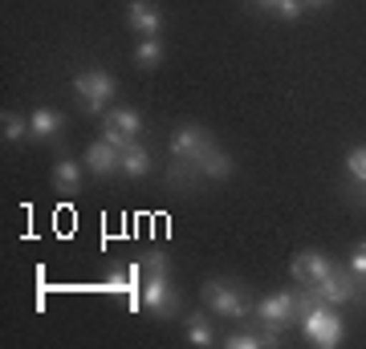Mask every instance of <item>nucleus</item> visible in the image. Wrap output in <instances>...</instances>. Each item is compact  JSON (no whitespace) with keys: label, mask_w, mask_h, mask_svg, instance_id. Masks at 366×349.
Returning a JSON list of instances; mask_svg holds the SVG:
<instances>
[{"label":"nucleus","mask_w":366,"mask_h":349,"mask_svg":"<svg viewBox=\"0 0 366 349\" xmlns=\"http://www.w3.org/2000/svg\"><path fill=\"white\" fill-rule=\"evenodd\" d=\"M297 325H301V333L322 349L342 345V337H346V321L338 317V305H326L317 293H301V321Z\"/></svg>","instance_id":"obj_1"},{"label":"nucleus","mask_w":366,"mask_h":349,"mask_svg":"<svg viewBox=\"0 0 366 349\" xmlns=\"http://www.w3.org/2000/svg\"><path fill=\"white\" fill-rule=\"evenodd\" d=\"M114 90H118V81L106 69H81L78 78H74V93L81 98V110L86 114H106Z\"/></svg>","instance_id":"obj_2"},{"label":"nucleus","mask_w":366,"mask_h":349,"mask_svg":"<svg viewBox=\"0 0 366 349\" xmlns=\"http://www.w3.org/2000/svg\"><path fill=\"white\" fill-rule=\"evenodd\" d=\"M139 305L151 317H163V321L179 313V293L171 285V272H143V297H139Z\"/></svg>","instance_id":"obj_3"},{"label":"nucleus","mask_w":366,"mask_h":349,"mask_svg":"<svg viewBox=\"0 0 366 349\" xmlns=\"http://www.w3.org/2000/svg\"><path fill=\"white\" fill-rule=\"evenodd\" d=\"M252 313H257L261 325H273V329L297 325L301 321V293L297 288H281V293H273V297H264Z\"/></svg>","instance_id":"obj_4"},{"label":"nucleus","mask_w":366,"mask_h":349,"mask_svg":"<svg viewBox=\"0 0 366 349\" xmlns=\"http://www.w3.org/2000/svg\"><path fill=\"white\" fill-rule=\"evenodd\" d=\"M204 300H208L220 317H228V321H244V317L252 313L249 297H244L236 285H228V280H208V285H204Z\"/></svg>","instance_id":"obj_5"},{"label":"nucleus","mask_w":366,"mask_h":349,"mask_svg":"<svg viewBox=\"0 0 366 349\" xmlns=\"http://www.w3.org/2000/svg\"><path fill=\"white\" fill-rule=\"evenodd\" d=\"M212 146V134L204 126H196V122H183L179 130H175V138H171V158H179V163H192L196 167V158L204 155Z\"/></svg>","instance_id":"obj_6"},{"label":"nucleus","mask_w":366,"mask_h":349,"mask_svg":"<svg viewBox=\"0 0 366 349\" xmlns=\"http://www.w3.org/2000/svg\"><path fill=\"white\" fill-rule=\"evenodd\" d=\"M289 272H293V280H297V285L314 288L317 280H326L330 272H334V260H330L326 252H317V248H305V252H297V256H293Z\"/></svg>","instance_id":"obj_7"},{"label":"nucleus","mask_w":366,"mask_h":349,"mask_svg":"<svg viewBox=\"0 0 366 349\" xmlns=\"http://www.w3.org/2000/svg\"><path fill=\"white\" fill-rule=\"evenodd\" d=\"M314 293L326 300V305H350V300L358 297V276H354L350 268H334L326 280L314 285Z\"/></svg>","instance_id":"obj_8"},{"label":"nucleus","mask_w":366,"mask_h":349,"mask_svg":"<svg viewBox=\"0 0 366 349\" xmlns=\"http://www.w3.org/2000/svg\"><path fill=\"white\" fill-rule=\"evenodd\" d=\"M127 21L139 37H159V29H163V13H159L151 0H131L127 4Z\"/></svg>","instance_id":"obj_9"},{"label":"nucleus","mask_w":366,"mask_h":349,"mask_svg":"<svg viewBox=\"0 0 366 349\" xmlns=\"http://www.w3.org/2000/svg\"><path fill=\"white\" fill-rule=\"evenodd\" d=\"M86 167H90L98 179H110V175L122 171V155H118L106 138H98V143H90V151H86Z\"/></svg>","instance_id":"obj_10"},{"label":"nucleus","mask_w":366,"mask_h":349,"mask_svg":"<svg viewBox=\"0 0 366 349\" xmlns=\"http://www.w3.org/2000/svg\"><path fill=\"white\" fill-rule=\"evenodd\" d=\"M232 167H236L232 155H228V151H220L216 143H212L208 151L196 158V171L204 175V179H228V175H232Z\"/></svg>","instance_id":"obj_11"},{"label":"nucleus","mask_w":366,"mask_h":349,"mask_svg":"<svg viewBox=\"0 0 366 349\" xmlns=\"http://www.w3.org/2000/svg\"><path fill=\"white\" fill-rule=\"evenodd\" d=\"M61 130H66V114H57L49 106H41V110L29 114V134H33V138H57Z\"/></svg>","instance_id":"obj_12"},{"label":"nucleus","mask_w":366,"mask_h":349,"mask_svg":"<svg viewBox=\"0 0 366 349\" xmlns=\"http://www.w3.org/2000/svg\"><path fill=\"white\" fill-rule=\"evenodd\" d=\"M102 122L106 126H114V130H122V134H131V138H139V130H143V114L131 110V106H114V110H106Z\"/></svg>","instance_id":"obj_13"},{"label":"nucleus","mask_w":366,"mask_h":349,"mask_svg":"<svg viewBox=\"0 0 366 349\" xmlns=\"http://www.w3.org/2000/svg\"><path fill=\"white\" fill-rule=\"evenodd\" d=\"M53 187L61 195H74L81 187V167L74 158H57V163H53Z\"/></svg>","instance_id":"obj_14"},{"label":"nucleus","mask_w":366,"mask_h":349,"mask_svg":"<svg viewBox=\"0 0 366 349\" xmlns=\"http://www.w3.org/2000/svg\"><path fill=\"white\" fill-rule=\"evenodd\" d=\"M134 61L143 65V69H159V61H163V41L159 37H139V45H134Z\"/></svg>","instance_id":"obj_15"},{"label":"nucleus","mask_w":366,"mask_h":349,"mask_svg":"<svg viewBox=\"0 0 366 349\" xmlns=\"http://www.w3.org/2000/svg\"><path fill=\"white\" fill-rule=\"evenodd\" d=\"M122 175H131V179H143V175H151V155H147L139 143H134L127 155H122Z\"/></svg>","instance_id":"obj_16"},{"label":"nucleus","mask_w":366,"mask_h":349,"mask_svg":"<svg viewBox=\"0 0 366 349\" xmlns=\"http://www.w3.org/2000/svg\"><path fill=\"white\" fill-rule=\"evenodd\" d=\"M216 337H212V325L204 313H196V317H187V345H196V349H208Z\"/></svg>","instance_id":"obj_17"},{"label":"nucleus","mask_w":366,"mask_h":349,"mask_svg":"<svg viewBox=\"0 0 366 349\" xmlns=\"http://www.w3.org/2000/svg\"><path fill=\"white\" fill-rule=\"evenodd\" d=\"M224 345H228V349H264L269 341H264V329H261V333H252V329H236Z\"/></svg>","instance_id":"obj_18"},{"label":"nucleus","mask_w":366,"mask_h":349,"mask_svg":"<svg viewBox=\"0 0 366 349\" xmlns=\"http://www.w3.org/2000/svg\"><path fill=\"white\" fill-rule=\"evenodd\" d=\"M0 126H4V143H21V138L29 134V118L9 114V110H4V118H0Z\"/></svg>","instance_id":"obj_19"},{"label":"nucleus","mask_w":366,"mask_h":349,"mask_svg":"<svg viewBox=\"0 0 366 349\" xmlns=\"http://www.w3.org/2000/svg\"><path fill=\"white\" fill-rule=\"evenodd\" d=\"M192 163H179V158H175V163H171V171H167V183L171 187H179V191H192V187H196V179H192Z\"/></svg>","instance_id":"obj_20"},{"label":"nucleus","mask_w":366,"mask_h":349,"mask_svg":"<svg viewBox=\"0 0 366 349\" xmlns=\"http://www.w3.org/2000/svg\"><path fill=\"white\" fill-rule=\"evenodd\" d=\"M346 175H350V183H358V187L366 183V146H354L350 155H346Z\"/></svg>","instance_id":"obj_21"},{"label":"nucleus","mask_w":366,"mask_h":349,"mask_svg":"<svg viewBox=\"0 0 366 349\" xmlns=\"http://www.w3.org/2000/svg\"><path fill=\"white\" fill-rule=\"evenodd\" d=\"M102 138H106L110 146H114L118 155H127V151H131V146L139 143V138H131V134H122V130H114V126H106V122H102Z\"/></svg>","instance_id":"obj_22"},{"label":"nucleus","mask_w":366,"mask_h":349,"mask_svg":"<svg viewBox=\"0 0 366 349\" xmlns=\"http://www.w3.org/2000/svg\"><path fill=\"white\" fill-rule=\"evenodd\" d=\"M346 268H350L358 280H366V240H362V244H354L350 260H346Z\"/></svg>","instance_id":"obj_23"},{"label":"nucleus","mask_w":366,"mask_h":349,"mask_svg":"<svg viewBox=\"0 0 366 349\" xmlns=\"http://www.w3.org/2000/svg\"><path fill=\"white\" fill-rule=\"evenodd\" d=\"M301 9H305V0H281V4H277L273 13L281 16V21H297V16H301Z\"/></svg>","instance_id":"obj_24"},{"label":"nucleus","mask_w":366,"mask_h":349,"mask_svg":"<svg viewBox=\"0 0 366 349\" xmlns=\"http://www.w3.org/2000/svg\"><path fill=\"white\" fill-rule=\"evenodd\" d=\"M330 0H305V9H326Z\"/></svg>","instance_id":"obj_25"},{"label":"nucleus","mask_w":366,"mask_h":349,"mask_svg":"<svg viewBox=\"0 0 366 349\" xmlns=\"http://www.w3.org/2000/svg\"><path fill=\"white\" fill-rule=\"evenodd\" d=\"M257 4H261V9H269V13H273L277 4H281V0H257Z\"/></svg>","instance_id":"obj_26"},{"label":"nucleus","mask_w":366,"mask_h":349,"mask_svg":"<svg viewBox=\"0 0 366 349\" xmlns=\"http://www.w3.org/2000/svg\"><path fill=\"white\" fill-rule=\"evenodd\" d=\"M362 203H366V183H362Z\"/></svg>","instance_id":"obj_27"},{"label":"nucleus","mask_w":366,"mask_h":349,"mask_svg":"<svg viewBox=\"0 0 366 349\" xmlns=\"http://www.w3.org/2000/svg\"><path fill=\"white\" fill-rule=\"evenodd\" d=\"M362 293H366V288H362Z\"/></svg>","instance_id":"obj_28"}]
</instances>
